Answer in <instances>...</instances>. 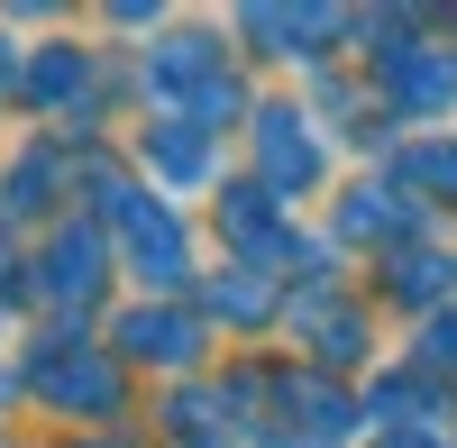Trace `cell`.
Segmentation results:
<instances>
[{"instance_id":"cell-1","label":"cell","mask_w":457,"mask_h":448,"mask_svg":"<svg viewBox=\"0 0 457 448\" xmlns=\"http://www.w3.org/2000/svg\"><path fill=\"white\" fill-rule=\"evenodd\" d=\"M110 211L129 220V247H137V275L146 284H183V229L156 211V202H137V193H120L110 183Z\"/></svg>"},{"instance_id":"cell-2","label":"cell","mask_w":457,"mask_h":448,"mask_svg":"<svg viewBox=\"0 0 457 448\" xmlns=\"http://www.w3.org/2000/svg\"><path fill=\"white\" fill-rule=\"evenodd\" d=\"M256 146H265V193L275 202L320 174V146H312V129H293V110H256Z\"/></svg>"},{"instance_id":"cell-3","label":"cell","mask_w":457,"mask_h":448,"mask_svg":"<svg viewBox=\"0 0 457 448\" xmlns=\"http://www.w3.org/2000/svg\"><path fill=\"white\" fill-rule=\"evenodd\" d=\"M120 339H129V357H165V366H183V357L202 348V329L146 303V311H129V320H120Z\"/></svg>"},{"instance_id":"cell-4","label":"cell","mask_w":457,"mask_h":448,"mask_svg":"<svg viewBox=\"0 0 457 448\" xmlns=\"http://www.w3.org/2000/svg\"><path fill=\"white\" fill-rule=\"evenodd\" d=\"M211 64H220L211 37H165V55H146V83H156V101H174V92H193Z\"/></svg>"},{"instance_id":"cell-5","label":"cell","mask_w":457,"mask_h":448,"mask_svg":"<svg viewBox=\"0 0 457 448\" xmlns=\"http://www.w3.org/2000/svg\"><path fill=\"white\" fill-rule=\"evenodd\" d=\"M92 284H101V229H64L55 266H46V293H92Z\"/></svg>"},{"instance_id":"cell-6","label":"cell","mask_w":457,"mask_h":448,"mask_svg":"<svg viewBox=\"0 0 457 448\" xmlns=\"http://www.w3.org/2000/svg\"><path fill=\"white\" fill-rule=\"evenodd\" d=\"M394 92H403V110L457 101V64H439V55H394Z\"/></svg>"},{"instance_id":"cell-7","label":"cell","mask_w":457,"mask_h":448,"mask_svg":"<svg viewBox=\"0 0 457 448\" xmlns=\"http://www.w3.org/2000/svg\"><path fill=\"white\" fill-rule=\"evenodd\" d=\"M46 394H55V402H92V421L120 412V376H110V366H55Z\"/></svg>"},{"instance_id":"cell-8","label":"cell","mask_w":457,"mask_h":448,"mask_svg":"<svg viewBox=\"0 0 457 448\" xmlns=\"http://www.w3.org/2000/svg\"><path fill=\"white\" fill-rule=\"evenodd\" d=\"M193 129H202V120H193ZM193 129H146V156H156L174 183H193V174H202V137H193Z\"/></svg>"},{"instance_id":"cell-9","label":"cell","mask_w":457,"mask_h":448,"mask_svg":"<svg viewBox=\"0 0 457 448\" xmlns=\"http://www.w3.org/2000/svg\"><path fill=\"white\" fill-rule=\"evenodd\" d=\"M439 266H448V256H403L394 284H403V293H439ZM448 275H457V266H448Z\"/></svg>"},{"instance_id":"cell-10","label":"cell","mask_w":457,"mask_h":448,"mask_svg":"<svg viewBox=\"0 0 457 448\" xmlns=\"http://www.w3.org/2000/svg\"><path fill=\"white\" fill-rule=\"evenodd\" d=\"M430 357H457V320H439V329H430Z\"/></svg>"},{"instance_id":"cell-11","label":"cell","mask_w":457,"mask_h":448,"mask_svg":"<svg viewBox=\"0 0 457 448\" xmlns=\"http://www.w3.org/2000/svg\"><path fill=\"white\" fill-rule=\"evenodd\" d=\"M385 448H430V439H385Z\"/></svg>"}]
</instances>
